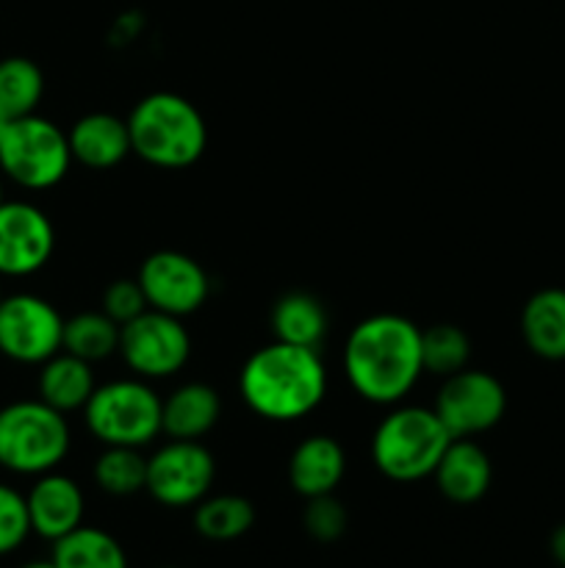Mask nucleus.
<instances>
[{
  "instance_id": "1",
  "label": "nucleus",
  "mask_w": 565,
  "mask_h": 568,
  "mask_svg": "<svg viewBox=\"0 0 565 568\" xmlns=\"http://www.w3.org/2000/svg\"><path fill=\"white\" fill-rule=\"evenodd\" d=\"M343 375L366 403H402L424 375L421 331L399 314H374L358 322L343 344Z\"/></svg>"
},
{
  "instance_id": "2",
  "label": "nucleus",
  "mask_w": 565,
  "mask_h": 568,
  "mask_svg": "<svg viewBox=\"0 0 565 568\" xmlns=\"http://www.w3.org/2000/svg\"><path fill=\"white\" fill-rule=\"evenodd\" d=\"M238 392L266 422H297L321 405L327 372L319 349L271 342L255 349L238 375Z\"/></svg>"
},
{
  "instance_id": "3",
  "label": "nucleus",
  "mask_w": 565,
  "mask_h": 568,
  "mask_svg": "<svg viewBox=\"0 0 565 568\" xmlns=\"http://www.w3.org/2000/svg\"><path fill=\"white\" fill-rule=\"evenodd\" d=\"M133 155L158 170H186L203 159L208 128L197 105L172 92H153L127 116Z\"/></svg>"
},
{
  "instance_id": "4",
  "label": "nucleus",
  "mask_w": 565,
  "mask_h": 568,
  "mask_svg": "<svg viewBox=\"0 0 565 568\" xmlns=\"http://www.w3.org/2000/svg\"><path fill=\"white\" fill-rule=\"evenodd\" d=\"M452 436L432 408L402 405L377 425L371 436V460L393 483H415L432 477Z\"/></svg>"
},
{
  "instance_id": "5",
  "label": "nucleus",
  "mask_w": 565,
  "mask_h": 568,
  "mask_svg": "<svg viewBox=\"0 0 565 568\" xmlns=\"http://www.w3.org/2000/svg\"><path fill=\"white\" fill-rule=\"evenodd\" d=\"M72 444L61 410L42 399H17L0 408V469L39 477L59 469Z\"/></svg>"
},
{
  "instance_id": "6",
  "label": "nucleus",
  "mask_w": 565,
  "mask_h": 568,
  "mask_svg": "<svg viewBox=\"0 0 565 568\" xmlns=\"http://www.w3.org/2000/svg\"><path fill=\"white\" fill-rule=\"evenodd\" d=\"M83 419L103 447L142 449L161 433V397L142 377L111 381L94 388Z\"/></svg>"
},
{
  "instance_id": "7",
  "label": "nucleus",
  "mask_w": 565,
  "mask_h": 568,
  "mask_svg": "<svg viewBox=\"0 0 565 568\" xmlns=\"http://www.w3.org/2000/svg\"><path fill=\"white\" fill-rule=\"evenodd\" d=\"M72 164L70 139L39 114L11 120L0 139V175L28 192L59 186Z\"/></svg>"
},
{
  "instance_id": "8",
  "label": "nucleus",
  "mask_w": 565,
  "mask_h": 568,
  "mask_svg": "<svg viewBox=\"0 0 565 568\" xmlns=\"http://www.w3.org/2000/svg\"><path fill=\"white\" fill-rule=\"evenodd\" d=\"M120 355L127 369L142 381H164L177 375L192 355V336L181 316L147 308L122 325Z\"/></svg>"
},
{
  "instance_id": "9",
  "label": "nucleus",
  "mask_w": 565,
  "mask_h": 568,
  "mask_svg": "<svg viewBox=\"0 0 565 568\" xmlns=\"http://www.w3.org/2000/svg\"><path fill=\"white\" fill-rule=\"evenodd\" d=\"M64 316L39 294H9L0 300V355L22 366H42L61 353Z\"/></svg>"
},
{
  "instance_id": "10",
  "label": "nucleus",
  "mask_w": 565,
  "mask_h": 568,
  "mask_svg": "<svg viewBox=\"0 0 565 568\" xmlns=\"http://www.w3.org/2000/svg\"><path fill=\"white\" fill-rule=\"evenodd\" d=\"M432 410L452 438H471L487 433L502 422L507 410V392L491 372L460 369L443 377Z\"/></svg>"
},
{
  "instance_id": "11",
  "label": "nucleus",
  "mask_w": 565,
  "mask_h": 568,
  "mask_svg": "<svg viewBox=\"0 0 565 568\" xmlns=\"http://www.w3.org/2000/svg\"><path fill=\"white\" fill-rule=\"evenodd\" d=\"M214 477V455L203 444L170 438V444L158 447L147 458L144 491H150V497L166 508H192L208 497Z\"/></svg>"
},
{
  "instance_id": "12",
  "label": "nucleus",
  "mask_w": 565,
  "mask_h": 568,
  "mask_svg": "<svg viewBox=\"0 0 565 568\" xmlns=\"http://www.w3.org/2000/svg\"><path fill=\"white\" fill-rule=\"evenodd\" d=\"M136 281L150 308L181 320L203 308L210 294V277L203 264L177 250H158L147 255Z\"/></svg>"
},
{
  "instance_id": "13",
  "label": "nucleus",
  "mask_w": 565,
  "mask_h": 568,
  "mask_svg": "<svg viewBox=\"0 0 565 568\" xmlns=\"http://www.w3.org/2000/svg\"><path fill=\"white\" fill-rule=\"evenodd\" d=\"M55 250L50 216L28 200L0 203V277H31Z\"/></svg>"
},
{
  "instance_id": "14",
  "label": "nucleus",
  "mask_w": 565,
  "mask_h": 568,
  "mask_svg": "<svg viewBox=\"0 0 565 568\" xmlns=\"http://www.w3.org/2000/svg\"><path fill=\"white\" fill-rule=\"evenodd\" d=\"M25 505L31 532H37L44 541H59L66 532L78 530L83 525V510H86L81 486L59 471L39 475L31 491L25 494Z\"/></svg>"
},
{
  "instance_id": "15",
  "label": "nucleus",
  "mask_w": 565,
  "mask_h": 568,
  "mask_svg": "<svg viewBox=\"0 0 565 568\" xmlns=\"http://www.w3.org/2000/svg\"><path fill=\"white\" fill-rule=\"evenodd\" d=\"M435 486L449 503L474 505L487 494L493 483V466L485 449L471 438H452L443 458L438 460Z\"/></svg>"
},
{
  "instance_id": "16",
  "label": "nucleus",
  "mask_w": 565,
  "mask_h": 568,
  "mask_svg": "<svg viewBox=\"0 0 565 568\" xmlns=\"http://www.w3.org/2000/svg\"><path fill=\"white\" fill-rule=\"evenodd\" d=\"M66 139H70L72 161L89 166V170H111L133 153L127 120L105 114V111L81 116L70 128Z\"/></svg>"
},
{
  "instance_id": "17",
  "label": "nucleus",
  "mask_w": 565,
  "mask_h": 568,
  "mask_svg": "<svg viewBox=\"0 0 565 568\" xmlns=\"http://www.w3.org/2000/svg\"><path fill=\"white\" fill-rule=\"evenodd\" d=\"M219 414L222 399L216 388L208 383H186L161 399V433L177 442H199L214 430Z\"/></svg>"
},
{
  "instance_id": "18",
  "label": "nucleus",
  "mask_w": 565,
  "mask_h": 568,
  "mask_svg": "<svg viewBox=\"0 0 565 568\" xmlns=\"http://www.w3.org/2000/svg\"><path fill=\"white\" fill-rule=\"evenodd\" d=\"M347 471L343 447L330 436H310L299 444L288 460V480L299 497H321L332 494Z\"/></svg>"
},
{
  "instance_id": "19",
  "label": "nucleus",
  "mask_w": 565,
  "mask_h": 568,
  "mask_svg": "<svg viewBox=\"0 0 565 568\" xmlns=\"http://www.w3.org/2000/svg\"><path fill=\"white\" fill-rule=\"evenodd\" d=\"M521 336L537 358L565 361V288H541L526 300Z\"/></svg>"
},
{
  "instance_id": "20",
  "label": "nucleus",
  "mask_w": 565,
  "mask_h": 568,
  "mask_svg": "<svg viewBox=\"0 0 565 568\" xmlns=\"http://www.w3.org/2000/svg\"><path fill=\"white\" fill-rule=\"evenodd\" d=\"M37 388L42 403L61 410V414H72V410H83L97 383H94V372L89 361L75 358V355L61 349V353H55L53 358L39 366Z\"/></svg>"
},
{
  "instance_id": "21",
  "label": "nucleus",
  "mask_w": 565,
  "mask_h": 568,
  "mask_svg": "<svg viewBox=\"0 0 565 568\" xmlns=\"http://www.w3.org/2000/svg\"><path fill=\"white\" fill-rule=\"evenodd\" d=\"M327 311L321 300L308 292L282 294L271 308V333L277 342L297 344V347H314L327 336Z\"/></svg>"
},
{
  "instance_id": "22",
  "label": "nucleus",
  "mask_w": 565,
  "mask_h": 568,
  "mask_svg": "<svg viewBox=\"0 0 565 568\" xmlns=\"http://www.w3.org/2000/svg\"><path fill=\"white\" fill-rule=\"evenodd\" d=\"M55 568H127V555L111 532L81 525L53 541Z\"/></svg>"
},
{
  "instance_id": "23",
  "label": "nucleus",
  "mask_w": 565,
  "mask_h": 568,
  "mask_svg": "<svg viewBox=\"0 0 565 568\" xmlns=\"http://www.w3.org/2000/svg\"><path fill=\"white\" fill-rule=\"evenodd\" d=\"M255 525V508L249 499L238 497V494H216V497H205L194 508V530L205 538V541L227 544L236 538L247 536L249 527Z\"/></svg>"
},
{
  "instance_id": "24",
  "label": "nucleus",
  "mask_w": 565,
  "mask_h": 568,
  "mask_svg": "<svg viewBox=\"0 0 565 568\" xmlns=\"http://www.w3.org/2000/svg\"><path fill=\"white\" fill-rule=\"evenodd\" d=\"M120 333L122 327L114 320H109L103 311H86V314L64 320L61 349L75 355V358L89 361V364H97V361L120 353Z\"/></svg>"
},
{
  "instance_id": "25",
  "label": "nucleus",
  "mask_w": 565,
  "mask_h": 568,
  "mask_svg": "<svg viewBox=\"0 0 565 568\" xmlns=\"http://www.w3.org/2000/svg\"><path fill=\"white\" fill-rule=\"evenodd\" d=\"M44 94V75L25 55H9L0 61V111L9 120L37 114Z\"/></svg>"
},
{
  "instance_id": "26",
  "label": "nucleus",
  "mask_w": 565,
  "mask_h": 568,
  "mask_svg": "<svg viewBox=\"0 0 565 568\" xmlns=\"http://www.w3.org/2000/svg\"><path fill=\"white\" fill-rule=\"evenodd\" d=\"M94 483L111 497H133L147 486V458L136 447H105L94 460Z\"/></svg>"
},
{
  "instance_id": "27",
  "label": "nucleus",
  "mask_w": 565,
  "mask_h": 568,
  "mask_svg": "<svg viewBox=\"0 0 565 568\" xmlns=\"http://www.w3.org/2000/svg\"><path fill=\"white\" fill-rule=\"evenodd\" d=\"M471 358V342L463 327L432 325L421 331V364L435 377H452L465 369Z\"/></svg>"
},
{
  "instance_id": "28",
  "label": "nucleus",
  "mask_w": 565,
  "mask_h": 568,
  "mask_svg": "<svg viewBox=\"0 0 565 568\" xmlns=\"http://www.w3.org/2000/svg\"><path fill=\"white\" fill-rule=\"evenodd\" d=\"M302 527L314 541L332 544L347 532L349 514L341 499H336L332 494H321V497L305 499Z\"/></svg>"
},
{
  "instance_id": "29",
  "label": "nucleus",
  "mask_w": 565,
  "mask_h": 568,
  "mask_svg": "<svg viewBox=\"0 0 565 568\" xmlns=\"http://www.w3.org/2000/svg\"><path fill=\"white\" fill-rule=\"evenodd\" d=\"M31 536L25 494L0 483V558L17 552Z\"/></svg>"
},
{
  "instance_id": "30",
  "label": "nucleus",
  "mask_w": 565,
  "mask_h": 568,
  "mask_svg": "<svg viewBox=\"0 0 565 568\" xmlns=\"http://www.w3.org/2000/svg\"><path fill=\"white\" fill-rule=\"evenodd\" d=\"M147 308V297H144L136 277H120L103 292V308L100 311L122 327L136 320V316H142Z\"/></svg>"
},
{
  "instance_id": "31",
  "label": "nucleus",
  "mask_w": 565,
  "mask_h": 568,
  "mask_svg": "<svg viewBox=\"0 0 565 568\" xmlns=\"http://www.w3.org/2000/svg\"><path fill=\"white\" fill-rule=\"evenodd\" d=\"M548 552H552L554 564L565 568V521L554 527L552 536H548Z\"/></svg>"
},
{
  "instance_id": "32",
  "label": "nucleus",
  "mask_w": 565,
  "mask_h": 568,
  "mask_svg": "<svg viewBox=\"0 0 565 568\" xmlns=\"http://www.w3.org/2000/svg\"><path fill=\"white\" fill-rule=\"evenodd\" d=\"M9 116L3 114V111H0V139H3V133H6V128H9Z\"/></svg>"
},
{
  "instance_id": "33",
  "label": "nucleus",
  "mask_w": 565,
  "mask_h": 568,
  "mask_svg": "<svg viewBox=\"0 0 565 568\" xmlns=\"http://www.w3.org/2000/svg\"><path fill=\"white\" fill-rule=\"evenodd\" d=\"M20 568H55L53 560H44V564H28V566H20Z\"/></svg>"
},
{
  "instance_id": "34",
  "label": "nucleus",
  "mask_w": 565,
  "mask_h": 568,
  "mask_svg": "<svg viewBox=\"0 0 565 568\" xmlns=\"http://www.w3.org/2000/svg\"><path fill=\"white\" fill-rule=\"evenodd\" d=\"M0 203H6V197H3V178H0Z\"/></svg>"
},
{
  "instance_id": "35",
  "label": "nucleus",
  "mask_w": 565,
  "mask_h": 568,
  "mask_svg": "<svg viewBox=\"0 0 565 568\" xmlns=\"http://www.w3.org/2000/svg\"><path fill=\"white\" fill-rule=\"evenodd\" d=\"M0 300H3V292H0Z\"/></svg>"
},
{
  "instance_id": "36",
  "label": "nucleus",
  "mask_w": 565,
  "mask_h": 568,
  "mask_svg": "<svg viewBox=\"0 0 565 568\" xmlns=\"http://www.w3.org/2000/svg\"><path fill=\"white\" fill-rule=\"evenodd\" d=\"M164 568H175V566H164Z\"/></svg>"
}]
</instances>
